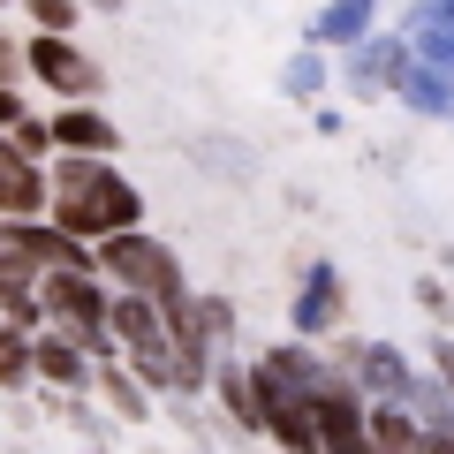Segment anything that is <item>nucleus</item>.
I'll return each instance as SVG.
<instances>
[{
    "instance_id": "obj_1",
    "label": "nucleus",
    "mask_w": 454,
    "mask_h": 454,
    "mask_svg": "<svg viewBox=\"0 0 454 454\" xmlns=\"http://www.w3.org/2000/svg\"><path fill=\"white\" fill-rule=\"evenodd\" d=\"M46 220L61 227L68 243L91 250L106 235H121V227H145V190L114 160H68V152H53L46 160Z\"/></svg>"
},
{
    "instance_id": "obj_2",
    "label": "nucleus",
    "mask_w": 454,
    "mask_h": 454,
    "mask_svg": "<svg viewBox=\"0 0 454 454\" xmlns=\"http://www.w3.org/2000/svg\"><path fill=\"white\" fill-rule=\"evenodd\" d=\"M91 273L114 280L121 295H145V303L175 310L182 295H190V280H182V258L152 235V227H121V235H106V243H91Z\"/></svg>"
},
{
    "instance_id": "obj_3",
    "label": "nucleus",
    "mask_w": 454,
    "mask_h": 454,
    "mask_svg": "<svg viewBox=\"0 0 454 454\" xmlns=\"http://www.w3.org/2000/svg\"><path fill=\"white\" fill-rule=\"evenodd\" d=\"M23 76H31L38 91H53L61 106H83V98L106 91L98 61L76 46V38H53V31H31V38H23Z\"/></svg>"
},
{
    "instance_id": "obj_4",
    "label": "nucleus",
    "mask_w": 454,
    "mask_h": 454,
    "mask_svg": "<svg viewBox=\"0 0 454 454\" xmlns=\"http://www.w3.org/2000/svg\"><path fill=\"white\" fill-rule=\"evenodd\" d=\"M91 372H98V364L83 356L61 325H38V333H31V379H38V387H53V394H83V387H91Z\"/></svg>"
},
{
    "instance_id": "obj_5",
    "label": "nucleus",
    "mask_w": 454,
    "mask_h": 454,
    "mask_svg": "<svg viewBox=\"0 0 454 454\" xmlns=\"http://www.w3.org/2000/svg\"><path fill=\"white\" fill-rule=\"evenodd\" d=\"M46 129H53V152H68V160H114L121 152V129L98 106H53Z\"/></svg>"
},
{
    "instance_id": "obj_6",
    "label": "nucleus",
    "mask_w": 454,
    "mask_h": 454,
    "mask_svg": "<svg viewBox=\"0 0 454 454\" xmlns=\"http://www.w3.org/2000/svg\"><path fill=\"white\" fill-rule=\"evenodd\" d=\"M258 387H265V379H258ZM265 432H273L288 454H318V394L265 387Z\"/></svg>"
},
{
    "instance_id": "obj_7",
    "label": "nucleus",
    "mask_w": 454,
    "mask_h": 454,
    "mask_svg": "<svg viewBox=\"0 0 454 454\" xmlns=\"http://www.w3.org/2000/svg\"><path fill=\"white\" fill-rule=\"evenodd\" d=\"M212 387H220V409L243 424V432H265V387H258V372H250V364H220V372H212Z\"/></svg>"
},
{
    "instance_id": "obj_8",
    "label": "nucleus",
    "mask_w": 454,
    "mask_h": 454,
    "mask_svg": "<svg viewBox=\"0 0 454 454\" xmlns=\"http://www.w3.org/2000/svg\"><path fill=\"white\" fill-rule=\"evenodd\" d=\"M333 318H340V280H333V265H310L303 295H295V333H325Z\"/></svg>"
},
{
    "instance_id": "obj_9",
    "label": "nucleus",
    "mask_w": 454,
    "mask_h": 454,
    "mask_svg": "<svg viewBox=\"0 0 454 454\" xmlns=\"http://www.w3.org/2000/svg\"><path fill=\"white\" fill-rule=\"evenodd\" d=\"M91 387L106 394V409H114L121 424H145V417H152V394L129 379V364H121V356H114V364H98V372H91Z\"/></svg>"
},
{
    "instance_id": "obj_10",
    "label": "nucleus",
    "mask_w": 454,
    "mask_h": 454,
    "mask_svg": "<svg viewBox=\"0 0 454 454\" xmlns=\"http://www.w3.org/2000/svg\"><path fill=\"white\" fill-rule=\"evenodd\" d=\"M0 325L16 333H38L46 310H38V273H0Z\"/></svg>"
},
{
    "instance_id": "obj_11",
    "label": "nucleus",
    "mask_w": 454,
    "mask_h": 454,
    "mask_svg": "<svg viewBox=\"0 0 454 454\" xmlns=\"http://www.w3.org/2000/svg\"><path fill=\"white\" fill-rule=\"evenodd\" d=\"M364 31H372V0H333V8L310 23L318 46H348V38H364Z\"/></svg>"
},
{
    "instance_id": "obj_12",
    "label": "nucleus",
    "mask_w": 454,
    "mask_h": 454,
    "mask_svg": "<svg viewBox=\"0 0 454 454\" xmlns=\"http://www.w3.org/2000/svg\"><path fill=\"white\" fill-rule=\"evenodd\" d=\"M356 372H364V387H379V394H417L409 387V372H402V356H394V348H356Z\"/></svg>"
},
{
    "instance_id": "obj_13",
    "label": "nucleus",
    "mask_w": 454,
    "mask_h": 454,
    "mask_svg": "<svg viewBox=\"0 0 454 454\" xmlns=\"http://www.w3.org/2000/svg\"><path fill=\"white\" fill-rule=\"evenodd\" d=\"M31 387V333L0 325V394H23Z\"/></svg>"
},
{
    "instance_id": "obj_14",
    "label": "nucleus",
    "mask_w": 454,
    "mask_h": 454,
    "mask_svg": "<svg viewBox=\"0 0 454 454\" xmlns=\"http://www.w3.org/2000/svg\"><path fill=\"white\" fill-rule=\"evenodd\" d=\"M23 16H31V31L76 38V23H83V0H23Z\"/></svg>"
},
{
    "instance_id": "obj_15",
    "label": "nucleus",
    "mask_w": 454,
    "mask_h": 454,
    "mask_svg": "<svg viewBox=\"0 0 454 454\" xmlns=\"http://www.w3.org/2000/svg\"><path fill=\"white\" fill-rule=\"evenodd\" d=\"M8 145H16L31 167H46V160H53V129H46V114H23L16 129H8Z\"/></svg>"
},
{
    "instance_id": "obj_16",
    "label": "nucleus",
    "mask_w": 454,
    "mask_h": 454,
    "mask_svg": "<svg viewBox=\"0 0 454 454\" xmlns=\"http://www.w3.org/2000/svg\"><path fill=\"white\" fill-rule=\"evenodd\" d=\"M402 91H409V106H424V114H447V106H454L447 76H424V68H409V76H402Z\"/></svg>"
},
{
    "instance_id": "obj_17",
    "label": "nucleus",
    "mask_w": 454,
    "mask_h": 454,
    "mask_svg": "<svg viewBox=\"0 0 454 454\" xmlns=\"http://www.w3.org/2000/svg\"><path fill=\"white\" fill-rule=\"evenodd\" d=\"M318 76H325V68H318V53H295V61H288V91H295V98H303V91H318Z\"/></svg>"
},
{
    "instance_id": "obj_18",
    "label": "nucleus",
    "mask_w": 454,
    "mask_h": 454,
    "mask_svg": "<svg viewBox=\"0 0 454 454\" xmlns=\"http://www.w3.org/2000/svg\"><path fill=\"white\" fill-rule=\"evenodd\" d=\"M23 114H31V98H23V83H0V129H16Z\"/></svg>"
},
{
    "instance_id": "obj_19",
    "label": "nucleus",
    "mask_w": 454,
    "mask_h": 454,
    "mask_svg": "<svg viewBox=\"0 0 454 454\" xmlns=\"http://www.w3.org/2000/svg\"><path fill=\"white\" fill-rule=\"evenodd\" d=\"M0 83H23V46L0 31Z\"/></svg>"
},
{
    "instance_id": "obj_20",
    "label": "nucleus",
    "mask_w": 454,
    "mask_h": 454,
    "mask_svg": "<svg viewBox=\"0 0 454 454\" xmlns=\"http://www.w3.org/2000/svg\"><path fill=\"white\" fill-rule=\"evenodd\" d=\"M439 372H447V387H454V348H447V340H439Z\"/></svg>"
},
{
    "instance_id": "obj_21",
    "label": "nucleus",
    "mask_w": 454,
    "mask_h": 454,
    "mask_svg": "<svg viewBox=\"0 0 454 454\" xmlns=\"http://www.w3.org/2000/svg\"><path fill=\"white\" fill-rule=\"evenodd\" d=\"M83 8H106V16H114V8H121V0H83Z\"/></svg>"
},
{
    "instance_id": "obj_22",
    "label": "nucleus",
    "mask_w": 454,
    "mask_h": 454,
    "mask_svg": "<svg viewBox=\"0 0 454 454\" xmlns=\"http://www.w3.org/2000/svg\"><path fill=\"white\" fill-rule=\"evenodd\" d=\"M0 8H8V0H0Z\"/></svg>"
},
{
    "instance_id": "obj_23",
    "label": "nucleus",
    "mask_w": 454,
    "mask_h": 454,
    "mask_svg": "<svg viewBox=\"0 0 454 454\" xmlns=\"http://www.w3.org/2000/svg\"><path fill=\"white\" fill-rule=\"evenodd\" d=\"M91 454H98V447H91Z\"/></svg>"
}]
</instances>
